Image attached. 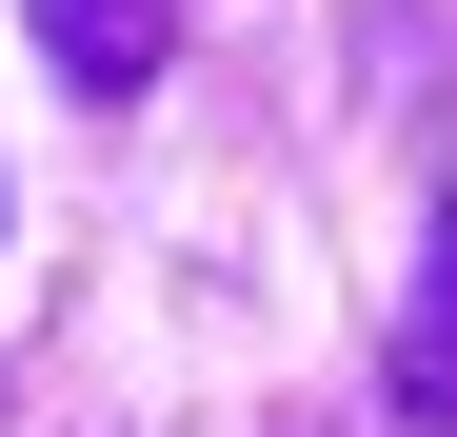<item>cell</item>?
I'll list each match as a JSON object with an SVG mask.
<instances>
[{
	"instance_id": "cell-2",
	"label": "cell",
	"mask_w": 457,
	"mask_h": 437,
	"mask_svg": "<svg viewBox=\"0 0 457 437\" xmlns=\"http://www.w3.org/2000/svg\"><path fill=\"white\" fill-rule=\"evenodd\" d=\"M398 417H437V437H457V239H437L418 318H398Z\"/></svg>"
},
{
	"instance_id": "cell-1",
	"label": "cell",
	"mask_w": 457,
	"mask_h": 437,
	"mask_svg": "<svg viewBox=\"0 0 457 437\" xmlns=\"http://www.w3.org/2000/svg\"><path fill=\"white\" fill-rule=\"evenodd\" d=\"M21 21H40V60H60L80 100H139V80L179 60V0H21Z\"/></svg>"
},
{
	"instance_id": "cell-3",
	"label": "cell",
	"mask_w": 457,
	"mask_h": 437,
	"mask_svg": "<svg viewBox=\"0 0 457 437\" xmlns=\"http://www.w3.org/2000/svg\"><path fill=\"white\" fill-rule=\"evenodd\" d=\"M418 21H437V0H418Z\"/></svg>"
}]
</instances>
